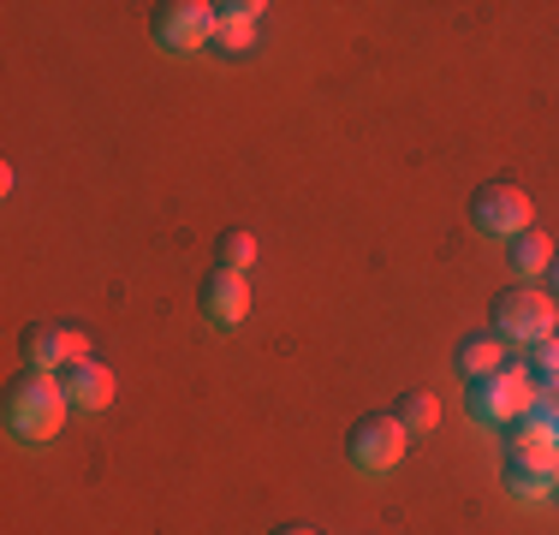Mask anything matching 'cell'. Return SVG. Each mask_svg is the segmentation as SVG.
I'll use <instances>...</instances> for the list:
<instances>
[{"label":"cell","mask_w":559,"mask_h":535,"mask_svg":"<svg viewBox=\"0 0 559 535\" xmlns=\"http://www.w3.org/2000/svg\"><path fill=\"white\" fill-rule=\"evenodd\" d=\"M530 374H536V381H559V333L542 345H530Z\"/></svg>","instance_id":"obj_17"},{"label":"cell","mask_w":559,"mask_h":535,"mask_svg":"<svg viewBox=\"0 0 559 535\" xmlns=\"http://www.w3.org/2000/svg\"><path fill=\"white\" fill-rule=\"evenodd\" d=\"M66 411H72V399H66L60 374H48V369L12 374L7 399H0V423H7V435L19 447H48L66 428Z\"/></svg>","instance_id":"obj_1"},{"label":"cell","mask_w":559,"mask_h":535,"mask_svg":"<svg viewBox=\"0 0 559 535\" xmlns=\"http://www.w3.org/2000/svg\"><path fill=\"white\" fill-rule=\"evenodd\" d=\"M536 440V447H559V381H536V405L524 423H512V447Z\"/></svg>","instance_id":"obj_12"},{"label":"cell","mask_w":559,"mask_h":535,"mask_svg":"<svg viewBox=\"0 0 559 535\" xmlns=\"http://www.w3.org/2000/svg\"><path fill=\"white\" fill-rule=\"evenodd\" d=\"M471 226H476V233H488V238H506V245H512L518 233H530V226H536V203H530L524 185L488 179V185H476V197H471Z\"/></svg>","instance_id":"obj_5"},{"label":"cell","mask_w":559,"mask_h":535,"mask_svg":"<svg viewBox=\"0 0 559 535\" xmlns=\"http://www.w3.org/2000/svg\"><path fill=\"white\" fill-rule=\"evenodd\" d=\"M506 488L518 500H548L559 494V447H536V440H518L506 452Z\"/></svg>","instance_id":"obj_8"},{"label":"cell","mask_w":559,"mask_h":535,"mask_svg":"<svg viewBox=\"0 0 559 535\" xmlns=\"http://www.w3.org/2000/svg\"><path fill=\"white\" fill-rule=\"evenodd\" d=\"M24 357H31V369L66 374L72 364H90V333L72 328V321H31L24 328Z\"/></svg>","instance_id":"obj_7"},{"label":"cell","mask_w":559,"mask_h":535,"mask_svg":"<svg viewBox=\"0 0 559 535\" xmlns=\"http://www.w3.org/2000/svg\"><path fill=\"white\" fill-rule=\"evenodd\" d=\"M506 364H512V352H506L500 333H464L459 352H452V369H459L471 387H476V381H488V374L506 369Z\"/></svg>","instance_id":"obj_10"},{"label":"cell","mask_w":559,"mask_h":535,"mask_svg":"<svg viewBox=\"0 0 559 535\" xmlns=\"http://www.w3.org/2000/svg\"><path fill=\"white\" fill-rule=\"evenodd\" d=\"M203 316L215 321V328H238V321L250 316V280L233 274V268H209V280H203Z\"/></svg>","instance_id":"obj_9"},{"label":"cell","mask_w":559,"mask_h":535,"mask_svg":"<svg viewBox=\"0 0 559 535\" xmlns=\"http://www.w3.org/2000/svg\"><path fill=\"white\" fill-rule=\"evenodd\" d=\"M405 447H411V435H405V423L393 417V411H369V417H357L352 428H345V459H352V471H364V476H388L405 464Z\"/></svg>","instance_id":"obj_3"},{"label":"cell","mask_w":559,"mask_h":535,"mask_svg":"<svg viewBox=\"0 0 559 535\" xmlns=\"http://www.w3.org/2000/svg\"><path fill=\"white\" fill-rule=\"evenodd\" d=\"M60 387H66V399H72L78 411H108L114 405V369L96 364V357H90V364H72L60 374Z\"/></svg>","instance_id":"obj_11"},{"label":"cell","mask_w":559,"mask_h":535,"mask_svg":"<svg viewBox=\"0 0 559 535\" xmlns=\"http://www.w3.org/2000/svg\"><path fill=\"white\" fill-rule=\"evenodd\" d=\"M548 280H554V298H559V250H554V268H548Z\"/></svg>","instance_id":"obj_19"},{"label":"cell","mask_w":559,"mask_h":535,"mask_svg":"<svg viewBox=\"0 0 559 535\" xmlns=\"http://www.w3.org/2000/svg\"><path fill=\"white\" fill-rule=\"evenodd\" d=\"M215 48L221 54H250L257 48V19H238V12L215 7Z\"/></svg>","instance_id":"obj_15"},{"label":"cell","mask_w":559,"mask_h":535,"mask_svg":"<svg viewBox=\"0 0 559 535\" xmlns=\"http://www.w3.org/2000/svg\"><path fill=\"white\" fill-rule=\"evenodd\" d=\"M274 535H322V530H310V524H280Z\"/></svg>","instance_id":"obj_18"},{"label":"cell","mask_w":559,"mask_h":535,"mask_svg":"<svg viewBox=\"0 0 559 535\" xmlns=\"http://www.w3.org/2000/svg\"><path fill=\"white\" fill-rule=\"evenodd\" d=\"M250 262H257V233H245V226H226V233L215 238V268L245 274Z\"/></svg>","instance_id":"obj_16"},{"label":"cell","mask_w":559,"mask_h":535,"mask_svg":"<svg viewBox=\"0 0 559 535\" xmlns=\"http://www.w3.org/2000/svg\"><path fill=\"white\" fill-rule=\"evenodd\" d=\"M150 31L162 54H197L215 43V7L209 0H162Z\"/></svg>","instance_id":"obj_6"},{"label":"cell","mask_w":559,"mask_h":535,"mask_svg":"<svg viewBox=\"0 0 559 535\" xmlns=\"http://www.w3.org/2000/svg\"><path fill=\"white\" fill-rule=\"evenodd\" d=\"M393 417L405 423V435H411V440H417V435H429V428L441 423V399H435V393H423V387H411V393H399Z\"/></svg>","instance_id":"obj_14"},{"label":"cell","mask_w":559,"mask_h":535,"mask_svg":"<svg viewBox=\"0 0 559 535\" xmlns=\"http://www.w3.org/2000/svg\"><path fill=\"white\" fill-rule=\"evenodd\" d=\"M506 262H512V274L530 286L536 274H548V268H554V238L530 226V233H518V238H512V250H506Z\"/></svg>","instance_id":"obj_13"},{"label":"cell","mask_w":559,"mask_h":535,"mask_svg":"<svg viewBox=\"0 0 559 535\" xmlns=\"http://www.w3.org/2000/svg\"><path fill=\"white\" fill-rule=\"evenodd\" d=\"M530 405H536V374H530L524 364H506L495 369L488 381H476L471 393V417L488 423V428H512L530 417Z\"/></svg>","instance_id":"obj_4"},{"label":"cell","mask_w":559,"mask_h":535,"mask_svg":"<svg viewBox=\"0 0 559 535\" xmlns=\"http://www.w3.org/2000/svg\"><path fill=\"white\" fill-rule=\"evenodd\" d=\"M495 333L506 345H542L559 333V298L542 286H506L495 298Z\"/></svg>","instance_id":"obj_2"}]
</instances>
